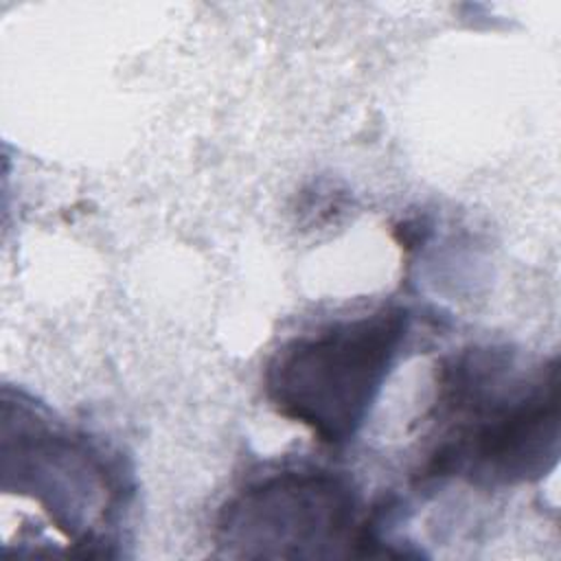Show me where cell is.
I'll use <instances>...</instances> for the list:
<instances>
[{
    "label": "cell",
    "instance_id": "cell-1",
    "mask_svg": "<svg viewBox=\"0 0 561 561\" xmlns=\"http://www.w3.org/2000/svg\"><path fill=\"white\" fill-rule=\"evenodd\" d=\"M430 414L438 436L416 473L423 484L535 482L559 458V362L526 370L508 348L458 351L438 368Z\"/></svg>",
    "mask_w": 561,
    "mask_h": 561
},
{
    "label": "cell",
    "instance_id": "cell-2",
    "mask_svg": "<svg viewBox=\"0 0 561 561\" xmlns=\"http://www.w3.org/2000/svg\"><path fill=\"white\" fill-rule=\"evenodd\" d=\"M401 305L337 320L283 344L265 368V394L276 412L302 423L320 443L355 438L408 337Z\"/></svg>",
    "mask_w": 561,
    "mask_h": 561
},
{
    "label": "cell",
    "instance_id": "cell-3",
    "mask_svg": "<svg viewBox=\"0 0 561 561\" xmlns=\"http://www.w3.org/2000/svg\"><path fill=\"white\" fill-rule=\"evenodd\" d=\"M2 473L4 491L37 502L72 554H114V528L129 497L118 458L18 397L15 403L4 399Z\"/></svg>",
    "mask_w": 561,
    "mask_h": 561
},
{
    "label": "cell",
    "instance_id": "cell-4",
    "mask_svg": "<svg viewBox=\"0 0 561 561\" xmlns=\"http://www.w3.org/2000/svg\"><path fill=\"white\" fill-rule=\"evenodd\" d=\"M353 482L327 469H283L226 502L217 543L230 557H370L368 513Z\"/></svg>",
    "mask_w": 561,
    "mask_h": 561
}]
</instances>
